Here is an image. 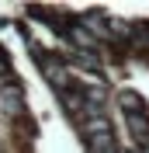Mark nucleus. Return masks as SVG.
I'll list each match as a JSON object with an SVG mask.
<instances>
[{"label":"nucleus","mask_w":149,"mask_h":153,"mask_svg":"<svg viewBox=\"0 0 149 153\" xmlns=\"http://www.w3.org/2000/svg\"><path fill=\"white\" fill-rule=\"evenodd\" d=\"M4 97H7V101H4V108H7V111H21V94H18V91H14V94L7 91Z\"/></svg>","instance_id":"obj_1"}]
</instances>
